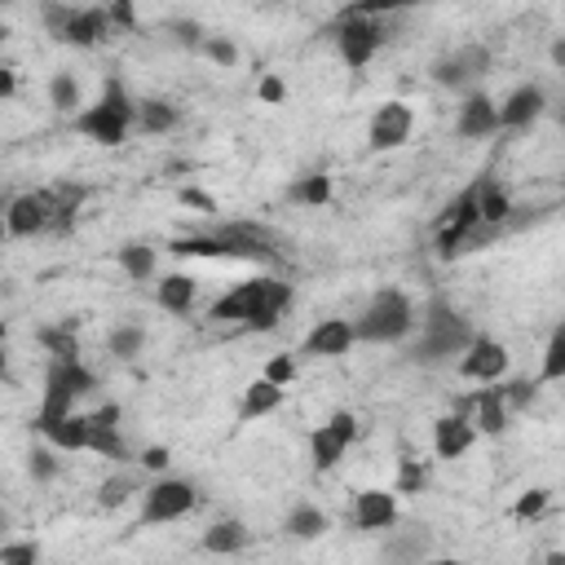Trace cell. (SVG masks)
<instances>
[{"label": "cell", "mask_w": 565, "mask_h": 565, "mask_svg": "<svg viewBox=\"0 0 565 565\" xmlns=\"http://www.w3.org/2000/svg\"><path fill=\"white\" fill-rule=\"evenodd\" d=\"M13 88H18V75H13L9 66H0V102H4V97H13Z\"/></svg>", "instance_id": "f907efd6"}, {"label": "cell", "mask_w": 565, "mask_h": 565, "mask_svg": "<svg viewBox=\"0 0 565 565\" xmlns=\"http://www.w3.org/2000/svg\"><path fill=\"white\" fill-rule=\"evenodd\" d=\"M93 388H97V375L79 358H53L49 362V375H44V397H40L35 419L40 415H66V411H75V402L84 393H93Z\"/></svg>", "instance_id": "5b68a950"}, {"label": "cell", "mask_w": 565, "mask_h": 565, "mask_svg": "<svg viewBox=\"0 0 565 565\" xmlns=\"http://www.w3.org/2000/svg\"><path fill=\"white\" fill-rule=\"evenodd\" d=\"M49 106L62 110V115H75V110H79V79H75L71 71H57V75L49 79Z\"/></svg>", "instance_id": "836d02e7"}, {"label": "cell", "mask_w": 565, "mask_h": 565, "mask_svg": "<svg viewBox=\"0 0 565 565\" xmlns=\"http://www.w3.org/2000/svg\"><path fill=\"white\" fill-rule=\"evenodd\" d=\"M40 561V543H0V565H35Z\"/></svg>", "instance_id": "7bdbcfd3"}, {"label": "cell", "mask_w": 565, "mask_h": 565, "mask_svg": "<svg viewBox=\"0 0 565 565\" xmlns=\"http://www.w3.org/2000/svg\"><path fill=\"white\" fill-rule=\"evenodd\" d=\"M26 472H31V481H53L57 477V446H31Z\"/></svg>", "instance_id": "74e56055"}, {"label": "cell", "mask_w": 565, "mask_h": 565, "mask_svg": "<svg viewBox=\"0 0 565 565\" xmlns=\"http://www.w3.org/2000/svg\"><path fill=\"white\" fill-rule=\"evenodd\" d=\"M247 525L238 521V516H225V521H212L207 530H203V552H216V556H234V552H243L247 547Z\"/></svg>", "instance_id": "7402d4cb"}, {"label": "cell", "mask_w": 565, "mask_h": 565, "mask_svg": "<svg viewBox=\"0 0 565 565\" xmlns=\"http://www.w3.org/2000/svg\"><path fill=\"white\" fill-rule=\"evenodd\" d=\"M9 375V358H4V344H0V380Z\"/></svg>", "instance_id": "db71d44e"}, {"label": "cell", "mask_w": 565, "mask_h": 565, "mask_svg": "<svg viewBox=\"0 0 565 565\" xmlns=\"http://www.w3.org/2000/svg\"><path fill=\"white\" fill-rule=\"evenodd\" d=\"M287 305H291V282L265 274V278L234 282V287L207 309V318H212V322H238V327H247V331H274L278 318L287 313Z\"/></svg>", "instance_id": "6da1fadb"}, {"label": "cell", "mask_w": 565, "mask_h": 565, "mask_svg": "<svg viewBox=\"0 0 565 565\" xmlns=\"http://www.w3.org/2000/svg\"><path fill=\"white\" fill-rule=\"evenodd\" d=\"M265 380L287 388V384L296 380V358H291V353H274V358L265 362Z\"/></svg>", "instance_id": "ee69618b"}, {"label": "cell", "mask_w": 565, "mask_h": 565, "mask_svg": "<svg viewBox=\"0 0 565 565\" xmlns=\"http://www.w3.org/2000/svg\"><path fill=\"white\" fill-rule=\"evenodd\" d=\"M278 406H282V384H269V380L260 375V380H252V384H247V393H243V402H238V419L247 424V419L274 415Z\"/></svg>", "instance_id": "603a6c76"}, {"label": "cell", "mask_w": 565, "mask_h": 565, "mask_svg": "<svg viewBox=\"0 0 565 565\" xmlns=\"http://www.w3.org/2000/svg\"><path fill=\"white\" fill-rule=\"evenodd\" d=\"M287 199L305 203V207H322V203H331V177L327 172H305L287 185Z\"/></svg>", "instance_id": "f1b7e54d"}, {"label": "cell", "mask_w": 565, "mask_h": 565, "mask_svg": "<svg viewBox=\"0 0 565 565\" xmlns=\"http://www.w3.org/2000/svg\"><path fill=\"white\" fill-rule=\"evenodd\" d=\"M31 428H40L49 437V446H57V450H88V415H75V411L40 415V419H31Z\"/></svg>", "instance_id": "d6986e66"}, {"label": "cell", "mask_w": 565, "mask_h": 565, "mask_svg": "<svg viewBox=\"0 0 565 565\" xmlns=\"http://www.w3.org/2000/svg\"><path fill=\"white\" fill-rule=\"evenodd\" d=\"M415 331V309L406 300V291L397 287H384L366 300V309L353 318V340H366V344H397Z\"/></svg>", "instance_id": "277c9868"}, {"label": "cell", "mask_w": 565, "mask_h": 565, "mask_svg": "<svg viewBox=\"0 0 565 565\" xmlns=\"http://www.w3.org/2000/svg\"><path fill=\"white\" fill-rule=\"evenodd\" d=\"M349 349H353V322L349 318H322L300 344V353H309V358H340Z\"/></svg>", "instance_id": "ac0fdd59"}, {"label": "cell", "mask_w": 565, "mask_h": 565, "mask_svg": "<svg viewBox=\"0 0 565 565\" xmlns=\"http://www.w3.org/2000/svg\"><path fill=\"white\" fill-rule=\"evenodd\" d=\"M415 128V115L406 102H384L375 115H371V128H366V141L371 150H397Z\"/></svg>", "instance_id": "4fadbf2b"}, {"label": "cell", "mask_w": 565, "mask_h": 565, "mask_svg": "<svg viewBox=\"0 0 565 565\" xmlns=\"http://www.w3.org/2000/svg\"><path fill=\"white\" fill-rule=\"evenodd\" d=\"M552 66H556V71L565 66V40H561V35L552 40Z\"/></svg>", "instance_id": "816d5d0a"}, {"label": "cell", "mask_w": 565, "mask_h": 565, "mask_svg": "<svg viewBox=\"0 0 565 565\" xmlns=\"http://www.w3.org/2000/svg\"><path fill=\"white\" fill-rule=\"evenodd\" d=\"M556 380H565V327L552 331L543 349V371H539V384H556Z\"/></svg>", "instance_id": "d590c367"}, {"label": "cell", "mask_w": 565, "mask_h": 565, "mask_svg": "<svg viewBox=\"0 0 565 565\" xmlns=\"http://www.w3.org/2000/svg\"><path fill=\"white\" fill-rule=\"evenodd\" d=\"M9 530H13V521H9V508H0V543L9 539Z\"/></svg>", "instance_id": "f5cc1de1"}, {"label": "cell", "mask_w": 565, "mask_h": 565, "mask_svg": "<svg viewBox=\"0 0 565 565\" xmlns=\"http://www.w3.org/2000/svg\"><path fill=\"white\" fill-rule=\"evenodd\" d=\"M472 441H477V428H472V419L468 415H441L437 424H433V450L441 455V459H459V455H468L472 450Z\"/></svg>", "instance_id": "ffe728a7"}, {"label": "cell", "mask_w": 565, "mask_h": 565, "mask_svg": "<svg viewBox=\"0 0 565 565\" xmlns=\"http://www.w3.org/2000/svg\"><path fill=\"white\" fill-rule=\"evenodd\" d=\"M194 291H199V282L190 278V274H168V278H159V291H154V300H159V309H168V313H190L194 309Z\"/></svg>", "instance_id": "cb8c5ba5"}, {"label": "cell", "mask_w": 565, "mask_h": 565, "mask_svg": "<svg viewBox=\"0 0 565 565\" xmlns=\"http://www.w3.org/2000/svg\"><path fill=\"white\" fill-rule=\"evenodd\" d=\"M137 490H141V477H137V472H115V477H106V481L97 486V503H102V508H124Z\"/></svg>", "instance_id": "d6a6232c"}, {"label": "cell", "mask_w": 565, "mask_h": 565, "mask_svg": "<svg viewBox=\"0 0 565 565\" xmlns=\"http://www.w3.org/2000/svg\"><path fill=\"white\" fill-rule=\"evenodd\" d=\"M424 486H428V463L424 459H402L393 494H424Z\"/></svg>", "instance_id": "8d00e7d4"}, {"label": "cell", "mask_w": 565, "mask_h": 565, "mask_svg": "<svg viewBox=\"0 0 565 565\" xmlns=\"http://www.w3.org/2000/svg\"><path fill=\"white\" fill-rule=\"evenodd\" d=\"M393 13H340L335 22V49L349 66H366L375 57V49L388 40Z\"/></svg>", "instance_id": "8992f818"}, {"label": "cell", "mask_w": 565, "mask_h": 565, "mask_svg": "<svg viewBox=\"0 0 565 565\" xmlns=\"http://www.w3.org/2000/svg\"><path fill=\"white\" fill-rule=\"evenodd\" d=\"M503 371H508V349L490 335H472V344L459 353V375L463 380L494 384V380H503Z\"/></svg>", "instance_id": "7c38bea8"}, {"label": "cell", "mask_w": 565, "mask_h": 565, "mask_svg": "<svg viewBox=\"0 0 565 565\" xmlns=\"http://www.w3.org/2000/svg\"><path fill=\"white\" fill-rule=\"evenodd\" d=\"M455 411H459V415H468V419H472V428H477V433H486V437H499V433L508 428V406H503L499 380H494L490 388H481L477 397L459 402Z\"/></svg>", "instance_id": "5bb4252c"}, {"label": "cell", "mask_w": 565, "mask_h": 565, "mask_svg": "<svg viewBox=\"0 0 565 565\" xmlns=\"http://www.w3.org/2000/svg\"><path fill=\"white\" fill-rule=\"evenodd\" d=\"M35 340H40L53 358H79V340H75L71 322H62V327H40V331H35Z\"/></svg>", "instance_id": "e575fe53"}, {"label": "cell", "mask_w": 565, "mask_h": 565, "mask_svg": "<svg viewBox=\"0 0 565 565\" xmlns=\"http://www.w3.org/2000/svg\"><path fill=\"white\" fill-rule=\"evenodd\" d=\"M141 468H146V472H163V468H168V450H163V446H146V450H141Z\"/></svg>", "instance_id": "681fc988"}, {"label": "cell", "mask_w": 565, "mask_h": 565, "mask_svg": "<svg viewBox=\"0 0 565 565\" xmlns=\"http://www.w3.org/2000/svg\"><path fill=\"white\" fill-rule=\"evenodd\" d=\"M472 335H477L472 322L459 309H450L446 296H433L424 305V335L406 349V362L411 366H441V362L459 358L472 344Z\"/></svg>", "instance_id": "7a4b0ae2"}, {"label": "cell", "mask_w": 565, "mask_h": 565, "mask_svg": "<svg viewBox=\"0 0 565 565\" xmlns=\"http://www.w3.org/2000/svg\"><path fill=\"white\" fill-rule=\"evenodd\" d=\"M168 35H172L181 49H203V40H207V31H203L194 18H177V22H168Z\"/></svg>", "instance_id": "60d3db41"}, {"label": "cell", "mask_w": 565, "mask_h": 565, "mask_svg": "<svg viewBox=\"0 0 565 565\" xmlns=\"http://www.w3.org/2000/svg\"><path fill=\"white\" fill-rule=\"evenodd\" d=\"M353 437H358L353 411H335L327 424H318L313 437H309V459H313V468H318V472H331V468L344 459V450L353 446Z\"/></svg>", "instance_id": "30bf717a"}, {"label": "cell", "mask_w": 565, "mask_h": 565, "mask_svg": "<svg viewBox=\"0 0 565 565\" xmlns=\"http://www.w3.org/2000/svg\"><path fill=\"white\" fill-rule=\"evenodd\" d=\"M499 393H503V406H508V415H512V411H525V406L534 402L539 380H508V384H499Z\"/></svg>", "instance_id": "f35d334b"}, {"label": "cell", "mask_w": 565, "mask_h": 565, "mask_svg": "<svg viewBox=\"0 0 565 565\" xmlns=\"http://www.w3.org/2000/svg\"><path fill=\"white\" fill-rule=\"evenodd\" d=\"M132 115H137V102L128 97V88L119 79H110L97 97V106L88 110H75L71 124L79 137L97 141V146H124V137L132 132Z\"/></svg>", "instance_id": "3957f363"}, {"label": "cell", "mask_w": 565, "mask_h": 565, "mask_svg": "<svg viewBox=\"0 0 565 565\" xmlns=\"http://www.w3.org/2000/svg\"><path fill=\"white\" fill-rule=\"evenodd\" d=\"M88 450L102 455V459H128V446L119 437V424H102V419H88Z\"/></svg>", "instance_id": "1f68e13d"}, {"label": "cell", "mask_w": 565, "mask_h": 565, "mask_svg": "<svg viewBox=\"0 0 565 565\" xmlns=\"http://www.w3.org/2000/svg\"><path fill=\"white\" fill-rule=\"evenodd\" d=\"M177 106L172 102H163V97H141L137 102V115H132V128H141V132H172L177 128Z\"/></svg>", "instance_id": "d4e9b609"}, {"label": "cell", "mask_w": 565, "mask_h": 565, "mask_svg": "<svg viewBox=\"0 0 565 565\" xmlns=\"http://www.w3.org/2000/svg\"><path fill=\"white\" fill-rule=\"evenodd\" d=\"M53 40L75 44V49H93V44L110 40V18H106V9H71Z\"/></svg>", "instance_id": "9a60e30c"}, {"label": "cell", "mask_w": 565, "mask_h": 565, "mask_svg": "<svg viewBox=\"0 0 565 565\" xmlns=\"http://www.w3.org/2000/svg\"><path fill=\"white\" fill-rule=\"evenodd\" d=\"M547 503H552V490L534 486V490H525V494L512 503V516H516V521H534V516H543Z\"/></svg>", "instance_id": "ab89813d"}, {"label": "cell", "mask_w": 565, "mask_h": 565, "mask_svg": "<svg viewBox=\"0 0 565 565\" xmlns=\"http://www.w3.org/2000/svg\"><path fill=\"white\" fill-rule=\"evenodd\" d=\"M199 508V486L185 477H159L141 490V525H168Z\"/></svg>", "instance_id": "52a82bcc"}, {"label": "cell", "mask_w": 565, "mask_h": 565, "mask_svg": "<svg viewBox=\"0 0 565 565\" xmlns=\"http://www.w3.org/2000/svg\"><path fill=\"white\" fill-rule=\"evenodd\" d=\"M4 238H9V230H4V212H0V243H4Z\"/></svg>", "instance_id": "11a10c76"}, {"label": "cell", "mask_w": 565, "mask_h": 565, "mask_svg": "<svg viewBox=\"0 0 565 565\" xmlns=\"http://www.w3.org/2000/svg\"><path fill=\"white\" fill-rule=\"evenodd\" d=\"M494 128H499V106L481 88H468L459 102V115H455V132L459 137H490Z\"/></svg>", "instance_id": "e0dca14e"}, {"label": "cell", "mask_w": 565, "mask_h": 565, "mask_svg": "<svg viewBox=\"0 0 565 565\" xmlns=\"http://www.w3.org/2000/svg\"><path fill=\"white\" fill-rule=\"evenodd\" d=\"M0 4H13V0H0Z\"/></svg>", "instance_id": "680465c9"}, {"label": "cell", "mask_w": 565, "mask_h": 565, "mask_svg": "<svg viewBox=\"0 0 565 565\" xmlns=\"http://www.w3.org/2000/svg\"><path fill=\"white\" fill-rule=\"evenodd\" d=\"M327 512L322 508H313V503H296L291 512H287V521H282V530L291 534V539H300V543H309V539H322L327 534Z\"/></svg>", "instance_id": "4316f807"}, {"label": "cell", "mask_w": 565, "mask_h": 565, "mask_svg": "<svg viewBox=\"0 0 565 565\" xmlns=\"http://www.w3.org/2000/svg\"><path fill=\"white\" fill-rule=\"evenodd\" d=\"M203 53H207L216 66H234V62H238L234 40H225V35H207V40H203Z\"/></svg>", "instance_id": "f6af8a7d"}, {"label": "cell", "mask_w": 565, "mask_h": 565, "mask_svg": "<svg viewBox=\"0 0 565 565\" xmlns=\"http://www.w3.org/2000/svg\"><path fill=\"white\" fill-rule=\"evenodd\" d=\"M353 525L358 530H393L397 525V499H393V490H362L353 499Z\"/></svg>", "instance_id": "44dd1931"}, {"label": "cell", "mask_w": 565, "mask_h": 565, "mask_svg": "<svg viewBox=\"0 0 565 565\" xmlns=\"http://www.w3.org/2000/svg\"><path fill=\"white\" fill-rule=\"evenodd\" d=\"M207 234L225 247V256L256 260V265H278V260H282V252L274 247V238H269L260 225H252V221H230V225H216V230H207Z\"/></svg>", "instance_id": "9c48e42d"}, {"label": "cell", "mask_w": 565, "mask_h": 565, "mask_svg": "<svg viewBox=\"0 0 565 565\" xmlns=\"http://www.w3.org/2000/svg\"><path fill=\"white\" fill-rule=\"evenodd\" d=\"M547 110V93L539 84H516L499 106V128H530Z\"/></svg>", "instance_id": "2e32d148"}, {"label": "cell", "mask_w": 565, "mask_h": 565, "mask_svg": "<svg viewBox=\"0 0 565 565\" xmlns=\"http://www.w3.org/2000/svg\"><path fill=\"white\" fill-rule=\"evenodd\" d=\"M472 190H477V216H481L486 225H503V216H508V207H512L508 190L494 185V177H481Z\"/></svg>", "instance_id": "83f0119b"}, {"label": "cell", "mask_w": 565, "mask_h": 565, "mask_svg": "<svg viewBox=\"0 0 565 565\" xmlns=\"http://www.w3.org/2000/svg\"><path fill=\"white\" fill-rule=\"evenodd\" d=\"M428 552H433L428 525H406V530L388 534V543H384V556H393V561H419V556H428Z\"/></svg>", "instance_id": "484cf974"}, {"label": "cell", "mask_w": 565, "mask_h": 565, "mask_svg": "<svg viewBox=\"0 0 565 565\" xmlns=\"http://www.w3.org/2000/svg\"><path fill=\"white\" fill-rule=\"evenodd\" d=\"M256 93H260V102H282V97H287V84H282L278 75H260Z\"/></svg>", "instance_id": "7dc6e473"}, {"label": "cell", "mask_w": 565, "mask_h": 565, "mask_svg": "<svg viewBox=\"0 0 565 565\" xmlns=\"http://www.w3.org/2000/svg\"><path fill=\"white\" fill-rule=\"evenodd\" d=\"M177 199H181V203H190V207H199V212H216V199H212V194H203V190H194V185H185Z\"/></svg>", "instance_id": "c3c4849f"}, {"label": "cell", "mask_w": 565, "mask_h": 565, "mask_svg": "<svg viewBox=\"0 0 565 565\" xmlns=\"http://www.w3.org/2000/svg\"><path fill=\"white\" fill-rule=\"evenodd\" d=\"M4 40H9V26H4V22H0V44H4Z\"/></svg>", "instance_id": "9f6ffc18"}, {"label": "cell", "mask_w": 565, "mask_h": 565, "mask_svg": "<svg viewBox=\"0 0 565 565\" xmlns=\"http://www.w3.org/2000/svg\"><path fill=\"white\" fill-rule=\"evenodd\" d=\"M71 212H75V203H62L57 194H18L4 203V230L13 238H31V234L49 230L53 221L62 225Z\"/></svg>", "instance_id": "ba28073f"}, {"label": "cell", "mask_w": 565, "mask_h": 565, "mask_svg": "<svg viewBox=\"0 0 565 565\" xmlns=\"http://www.w3.org/2000/svg\"><path fill=\"white\" fill-rule=\"evenodd\" d=\"M141 349H146V327H141V322H119V327L106 335V353L119 358V362L137 358Z\"/></svg>", "instance_id": "4dcf8cb0"}, {"label": "cell", "mask_w": 565, "mask_h": 565, "mask_svg": "<svg viewBox=\"0 0 565 565\" xmlns=\"http://www.w3.org/2000/svg\"><path fill=\"white\" fill-rule=\"evenodd\" d=\"M4 335H9V327H4V318H0V344H4Z\"/></svg>", "instance_id": "6f0895ef"}, {"label": "cell", "mask_w": 565, "mask_h": 565, "mask_svg": "<svg viewBox=\"0 0 565 565\" xmlns=\"http://www.w3.org/2000/svg\"><path fill=\"white\" fill-rule=\"evenodd\" d=\"M428 0H353L344 13H402V9H419Z\"/></svg>", "instance_id": "b9f144b4"}, {"label": "cell", "mask_w": 565, "mask_h": 565, "mask_svg": "<svg viewBox=\"0 0 565 565\" xmlns=\"http://www.w3.org/2000/svg\"><path fill=\"white\" fill-rule=\"evenodd\" d=\"M106 18H110V31H132L137 26V13H132V0H110L106 4Z\"/></svg>", "instance_id": "bcb514c9"}, {"label": "cell", "mask_w": 565, "mask_h": 565, "mask_svg": "<svg viewBox=\"0 0 565 565\" xmlns=\"http://www.w3.org/2000/svg\"><path fill=\"white\" fill-rule=\"evenodd\" d=\"M486 71H490V49L486 44H463L450 57H437L433 62V79L441 88H472Z\"/></svg>", "instance_id": "8fae6325"}, {"label": "cell", "mask_w": 565, "mask_h": 565, "mask_svg": "<svg viewBox=\"0 0 565 565\" xmlns=\"http://www.w3.org/2000/svg\"><path fill=\"white\" fill-rule=\"evenodd\" d=\"M115 260H119V269H124L132 282H146V278L154 274V247H150V243H124V247L115 252Z\"/></svg>", "instance_id": "f546056e"}]
</instances>
